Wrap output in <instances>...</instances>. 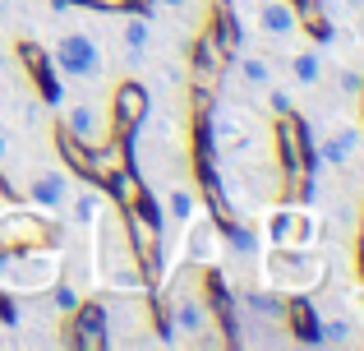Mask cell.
<instances>
[{
  "instance_id": "obj_1",
  "label": "cell",
  "mask_w": 364,
  "mask_h": 351,
  "mask_svg": "<svg viewBox=\"0 0 364 351\" xmlns=\"http://www.w3.org/2000/svg\"><path fill=\"white\" fill-rule=\"evenodd\" d=\"M272 144H277V167H282V199L291 204H309L314 199V139L300 111H277L272 120Z\"/></svg>"
},
{
  "instance_id": "obj_2",
  "label": "cell",
  "mask_w": 364,
  "mask_h": 351,
  "mask_svg": "<svg viewBox=\"0 0 364 351\" xmlns=\"http://www.w3.org/2000/svg\"><path fill=\"white\" fill-rule=\"evenodd\" d=\"M92 231V268H97V282L107 291H152L148 282H143V268H139V259H134V245H129V236H124V222H120V213L111 217H102L97 213V222L88 226Z\"/></svg>"
},
{
  "instance_id": "obj_3",
  "label": "cell",
  "mask_w": 364,
  "mask_h": 351,
  "mask_svg": "<svg viewBox=\"0 0 364 351\" xmlns=\"http://www.w3.org/2000/svg\"><path fill=\"white\" fill-rule=\"evenodd\" d=\"M65 226L55 213H42L33 204H0V254H23V250H60Z\"/></svg>"
},
{
  "instance_id": "obj_4",
  "label": "cell",
  "mask_w": 364,
  "mask_h": 351,
  "mask_svg": "<svg viewBox=\"0 0 364 351\" xmlns=\"http://www.w3.org/2000/svg\"><path fill=\"white\" fill-rule=\"evenodd\" d=\"M263 254V287L277 296H295V291H314L328 278V263L314 254V245H267Z\"/></svg>"
},
{
  "instance_id": "obj_5",
  "label": "cell",
  "mask_w": 364,
  "mask_h": 351,
  "mask_svg": "<svg viewBox=\"0 0 364 351\" xmlns=\"http://www.w3.org/2000/svg\"><path fill=\"white\" fill-rule=\"evenodd\" d=\"M60 250H23V254H0V291L9 296H33L46 291L60 278Z\"/></svg>"
},
{
  "instance_id": "obj_6",
  "label": "cell",
  "mask_w": 364,
  "mask_h": 351,
  "mask_svg": "<svg viewBox=\"0 0 364 351\" xmlns=\"http://www.w3.org/2000/svg\"><path fill=\"white\" fill-rule=\"evenodd\" d=\"M226 65H231V51H226V46L203 28V33L194 37V56H189V98H194V111L213 107Z\"/></svg>"
},
{
  "instance_id": "obj_7",
  "label": "cell",
  "mask_w": 364,
  "mask_h": 351,
  "mask_svg": "<svg viewBox=\"0 0 364 351\" xmlns=\"http://www.w3.org/2000/svg\"><path fill=\"white\" fill-rule=\"evenodd\" d=\"M152 111V93L143 88L139 79H124L116 93H111V111H107V139L111 144H129L134 135L143 130Z\"/></svg>"
},
{
  "instance_id": "obj_8",
  "label": "cell",
  "mask_w": 364,
  "mask_h": 351,
  "mask_svg": "<svg viewBox=\"0 0 364 351\" xmlns=\"http://www.w3.org/2000/svg\"><path fill=\"white\" fill-rule=\"evenodd\" d=\"M318 241V217L309 213L304 204H282L263 217V245H314Z\"/></svg>"
},
{
  "instance_id": "obj_9",
  "label": "cell",
  "mask_w": 364,
  "mask_h": 351,
  "mask_svg": "<svg viewBox=\"0 0 364 351\" xmlns=\"http://www.w3.org/2000/svg\"><path fill=\"white\" fill-rule=\"evenodd\" d=\"M65 347L74 351H102L111 347V319H107V300H79L74 315H65Z\"/></svg>"
},
{
  "instance_id": "obj_10",
  "label": "cell",
  "mask_w": 364,
  "mask_h": 351,
  "mask_svg": "<svg viewBox=\"0 0 364 351\" xmlns=\"http://www.w3.org/2000/svg\"><path fill=\"white\" fill-rule=\"evenodd\" d=\"M55 70L65 74V79H97L102 74V46L92 42L88 33H65L60 42H55Z\"/></svg>"
},
{
  "instance_id": "obj_11",
  "label": "cell",
  "mask_w": 364,
  "mask_h": 351,
  "mask_svg": "<svg viewBox=\"0 0 364 351\" xmlns=\"http://www.w3.org/2000/svg\"><path fill=\"white\" fill-rule=\"evenodd\" d=\"M180 231H185V236H180V254H185L189 263H198V268H203V263H217V259H222L226 245H222V226H217L213 217H198L194 213L185 226H180Z\"/></svg>"
},
{
  "instance_id": "obj_12",
  "label": "cell",
  "mask_w": 364,
  "mask_h": 351,
  "mask_svg": "<svg viewBox=\"0 0 364 351\" xmlns=\"http://www.w3.org/2000/svg\"><path fill=\"white\" fill-rule=\"evenodd\" d=\"M14 56H18V65H23V74H28V83H33L37 98L42 102H60V70H55L51 56H46L37 42H18Z\"/></svg>"
},
{
  "instance_id": "obj_13",
  "label": "cell",
  "mask_w": 364,
  "mask_h": 351,
  "mask_svg": "<svg viewBox=\"0 0 364 351\" xmlns=\"http://www.w3.org/2000/svg\"><path fill=\"white\" fill-rule=\"evenodd\" d=\"M55 153H60L70 180H88V185H102V172H97V144H83L74 139L65 125H55Z\"/></svg>"
},
{
  "instance_id": "obj_14",
  "label": "cell",
  "mask_w": 364,
  "mask_h": 351,
  "mask_svg": "<svg viewBox=\"0 0 364 351\" xmlns=\"http://www.w3.org/2000/svg\"><path fill=\"white\" fill-rule=\"evenodd\" d=\"M282 324L291 328L295 342L318 347V310H314L309 291H295V296H282Z\"/></svg>"
},
{
  "instance_id": "obj_15",
  "label": "cell",
  "mask_w": 364,
  "mask_h": 351,
  "mask_svg": "<svg viewBox=\"0 0 364 351\" xmlns=\"http://www.w3.org/2000/svg\"><path fill=\"white\" fill-rule=\"evenodd\" d=\"M70 194H74V189H70V172H42V176H33L23 204L42 208V213H65V208H70Z\"/></svg>"
},
{
  "instance_id": "obj_16",
  "label": "cell",
  "mask_w": 364,
  "mask_h": 351,
  "mask_svg": "<svg viewBox=\"0 0 364 351\" xmlns=\"http://www.w3.org/2000/svg\"><path fill=\"white\" fill-rule=\"evenodd\" d=\"M65 130H70L74 139H83V144H107V116H102L92 102H70L65 107V120H60Z\"/></svg>"
},
{
  "instance_id": "obj_17",
  "label": "cell",
  "mask_w": 364,
  "mask_h": 351,
  "mask_svg": "<svg viewBox=\"0 0 364 351\" xmlns=\"http://www.w3.org/2000/svg\"><path fill=\"white\" fill-rule=\"evenodd\" d=\"M286 5L295 9V28H304V33H309L318 46H332V42H337V23L328 19L323 0H286Z\"/></svg>"
},
{
  "instance_id": "obj_18",
  "label": "cell",
  "mask_w": 364,
  "mask_h": 351,
  "mask_svg": "<svg viewBox=\"0 0 364 351\" xmlns=\"http://www.w3.org/2000/svg\"><path fill=\"white\" fill-rule=\"evenodd\" d=\"M208 33L217 37V42L226 46V51H240V19H235V5L231 0H208Z\"/></svg>"
},
{
  "instance_id": "obj_19",
  "label": "cell",
  "mask_w": 364,
  "mask_h": 351,
  "mask_svg": "<svg viewBox=\"0 0 364 351\" xmlns=\"http://www.w3.org/2000/svg\"><path fill=\"white\" fill-rule=\"evenodd\" d=\"M355 148H360V130L355 125H341V130H332L323 144H314V153H318L328 167H346L350 157H355Z\"/></svg>"
},
{
  "instance_id": "obj_20",
  "label": "cell",
  "mask_w": 364,
  "mask_h": 351,
  "mask_svg": "<svg viewBox=\"0 0 364 351\" xmlns=\"http://www.w3.org/2000/svg\"><path fill=\"white\" fill-rule=\"evenodd\" d=\"M258 28H263L267 37H291V33H300V28H295V9L286 5V0H263V5H258Z\"/></svg>"
},
{
  "instance_id": "obj_21",
  "label": "cell",
  "mask_w": 364,
  "mask_h": 351,
  "mask_svg": "<svg viewBox=\"0 0 364 351\" xmlns=\"http://www.w3.org/2000/svg\"><path fill=\"white\" fill-rule=\"evenodd\" d=\"M148 37H152L148 9H124V23H120V42H124V46H134V51H148Z\"/></svg>"
},
{
  "instance_id": "obj_22",
  "label": "cell",
  "mask_w": 364,
  "mask_h": 351,
  "mask_svg": "<svg viewBox=\"0 0 364 351\" xmlns=\"http://www.w3.org/2000/svg\"><path fill=\"white\" fill-rule=\"evenodd\" d=\"M222 245H226L231 254H240V259H254V254L263 250V236H258V231H249L245 222H231V226L222 231Z\"/></svg>"
},
{
  "instance_id": "obj_23",
  "label": "cell",
  "mask_w": 364,
  "mask_h": 351,
  "mask_svg": "<svg viewBox=\"0 0 364 351\" xmlns=\"http://www.w3.org/2000/svg\"><path fill=\"white\" fill-rule=\"evenodd\" d=\"M107 208V189H83V194H70V213H74V222L79 226H92L97 222V213Z\"/></svg>"
},
{
  "instance_id": "obj_24",
  "label": "cell",
  "mask_w": 364,
  "mask_h": 351,
  "mask_svg": "<svg viewBox=\"0 0 364 351\" xmlns=\"http://www.w3.org/2000/svg\"><path fill=\"white\" fill-rule=\"evenodd\" d=\"M350 342H355V324L350 319H341V315L318 319V347H350Z\"/></svg>"
},
{
  "instance_id": "obj_25",
  "label": "cell",
  "mask_w": 364,
  "mask_h": 351,
  "mask_svg": "<svg viewBox=\"0 0 364 351\" xmlns=\"http://www.w3.org/2000/svg\"><path fill=\"white\" fill-rule=\"evenodd\" d=\"M291 79L300 83V88H314V83L323 79V61H318V51H300L291 61Z\"/></svg>"
},
{
  "instance_id": "obj_26",
  "label": "cell",
  "mask_w": 364,
  "mask_h": 351,
  "mask_svg": "<svg viewBox=\"0 0 364 351\" xmlns=\"http://www.w3.org/2000/svg\"><path fill=\"white\" fill-rule=\"evenodd\" d=\"M46 300H51V310H55V315H74V310H79V287H70V282H60V278H55L51 282V287H46Z\"/></svg>"
},
{
  "instance_id": "obj_27",
  "label": "cell",
  "mask_w": 364,
  "mask_h": 351,
  "mask_svg": "<svg viewBox=\"0 0 364 351\" xmlns=\"http://www.w3.org/2000/svg\"><path fill=\"white\" fill-rule=\"evenodd\" d=\"M166 213L176 217V226H185L189 217L198 213V199H194V189H189V185H176V189H171V199H166Z\"/></svg>"
},
{
  "instance_id": "obj_28",
  "label": "cell",
  "mask_w": 364,
  "mask_h": 351,
  "mask_svg": "<svg viewBox=\"0 0 364 351\" xmlns=\"http://www.w3.org/2000/svg\"><path fill=\"white\" fill-rule=\"evenodd\" d=\"M240 79L249 83V88H267V83H272V65H267L263 56H245V65H240Z\"/></svg>"
},
{
  "instance_id": "obj_29",
  "label": "cell",
  "mask_w": 364,
  "mask_h": 351,
  "mask_svg": "<svg viewBox=\"0 0 364 351\" xmlns=\"http://www.w3.org/2000/svg\"><path fill=\"white\" fill-rule=\"evenodd\" d=\"M70 5L97 9V14H124V9H139V0H70Z\"/></svg>"
},
{
  "instance_id": "obj_30",
  "label": "cell",
  "mask_w": 364,
  "mask_h": 351,
  "mask_svg": "<svg viewBox=\"0 0 364 351\" xmlns=\"http://www.w3.org/2000/svg\"><path fill=\"white\" fill-rule=\"evenodd\" d=\"M360 79H364L360 70H341L337 74V83H341V93H346V98H355V93H360Z\"/></svg>"
},
{
  "instance_id": "obj_31",
  "label": "cell",
  "mask_w": 364,
  "mask_h": 351,
  "mask_svg": "<svg viewBox=\"0 0 364 351\" xmlns=\"http://www.w3.org/2000/svg\"><path fill=\"white\" fill-rule=\"evenodd\" d=\"M267 107H272V116H277V111H291V107H295V102H291V98H286V93H282V88H272V83H267Z\"/></svg>"
},
{
  "instance_id": "obj_32",
  "label": "cell",
  "mask_w": 364,
  "mask_h": 351,
  "mask_svg": "<svg viewBox=\"0 0 364 351\" xmlns=\"http://www.w3.org/2000/svg\"><path fill=\"white\" fill-rule=\"evenodd\" d=\"M14 199V189H9V180H5V172H0V204H9Z\"/></svg>"
},
{
  "instance_id": "obj_33",
  "label": "cell",
  "mask_w": 364,
  "mask_h": 351,
  "mask_svg": "<svg viewBox=\"0 0 364 351\" xmlns=\"http://www.w3.org/2000/svg\"><path fill=\"white\" fill-rule=\"evenodd\" d=\"M157 5H166V9H185L189 0H157Z\"/></svg>"
},
{
  "instance_id": "obj_34",
  "label": "cell",
  "mask_w": 364,
  "mask_h": 351,
  "mask_svg": "<svg viewBox=\"0 0 364 351\" xmlns=\"http://www.w3.org/2000/svg\"><path fill=\"white\" fill-rule=\"evenodd\" d=\"M355 98H360V125H364V79H360V93H355Z\"/></svg>"
},
{
  "instance_id": "obj_35",
  "label": "cell",
  "mask_w": 364,
  "mask_h": 351,
  "mask_svg": "<svg viewBox=\"0 0 364 351\" xmlns=\"http://www.w3.org/2000/svg\"><path fill=\"white\" fill-rule=\"evenodd\" d=\"M5 153H9V139H5V135H0V162H5Z\"/></svg>"
},
{
  "instance_id": "obj_36",
  "label": "cell",
  "mask_w": 364,
  "mask_h": 351,
  "mask_svg": "<svg viewBox=\"0 0 364 351\" xmlns=\"http://www.w3.org/2000/svg\"><path fill=\"white\" fill-rule=\"evenodd\" d=\"M346 5H350V9H360V5H364V0H346Z\"/></svg>"
},
{
  "instance_id": "obj_37",
  "label": "cell",
  "mask_w": 364,
  "mask_h": 351,
  "mask_svg": "<svg viewBox=\"0 0 364 351\" xmlns=\"http://www.w3.org/2000/svg\"><path fill=\"white\" fill-rule=\"evenodd\" d=\"M360 180H364V157H360Z\"/></svg>"
}]
</instances>
